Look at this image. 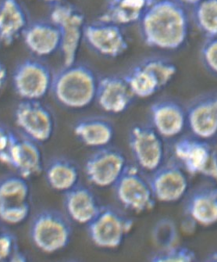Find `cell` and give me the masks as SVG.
<instances>
[{
  "label": "cell",
  "mask_w": 217,
  "mask_h": 262,
  "mask_svg": "<svg viewBox=\"0 0 217 262\" xmlns=\"http://www.w3.org/2000/svg\"><path fill=\"white\" fill-rule=\"evenodd\" d=\"M138 25L144 43L156 50H179L188 38V13L177 0H156Z\"/></svg>",
  "instance_id": "1"
},
{
  "label": "cell",
  "mask_w": 217,
  "mask_h": 262,
  "mask_svg": "<svg viewBox=\"0 0 217 262\" xmlns=\"http://www.w3.org/2000/svg\"><path fill=\"white\" fill-rule=\"evenodd\" d=\"M98 81L92 68L76 61L53 74L50 92L62 106L82 109L95 100Z\"/></svg>",
  "instance_id": "2"
},
{
  "label": "cell",
  "mask_w": 217,
  "mask_h": 262,
  "mask_svg": "<svg viewBox=\"0 0 217 262\" xmlns=\"http://www.w3.org/2000/svg\"><path fill=\"white\" fill-rule=\"evenodd\" d=\"M30 237L42 252L53 254L70 243L72 227L68 219L56 210H42L35 214L30 226Z\"/></svg>",
  "instance_id": "3"
},
{
  "label": "cell",
  "mask_w": 217,
  "mask_h": 262,
  "mask_svg": "<svg viewBox=\"0 0 217 262\" xmlns=\"http://www.w3.org/2000/svg\"><path fill=\"white\" fill-rule=\"evenodd\" d=\"M50 20L60 31V51L63 65L75 63L81 42L84 41L86 22L83 12L72 4L63 2L51 7Z\"/></svg>",
  "instance_id": "4"
},
{
  "label": "cell",
  "mask_w": 217,
  "mask_h": 262,
  "mask_svg": "<svg viewBox=\"0 0 217 262\" xmlns=\"http://www.w3.org/2000/svg\"><path fill=\"white\" fill-rule=\"evenodd\" d=\"M133 225V221L119 210L103 206L88 224V236L97 247L114 249L122 244Z\"/></svg>",
  "instance_id": "5"
},
{
  "label": "cell",
  "mask_w": 217,
  "mask_h": 262,
  "mask_svg": "<svg viewBox=\"0 0 217 262\" xmlns=\"http://www.w3.org/2000/svg\"><path fill=\"white\" fill-rule=\"evenodd\" d=\"M0 162L27 179L38 176L43 170L42 152L38 143L13 131H10L7 143L0 151Z\"/></svg>",
  "instance_id": "6"
},
{
  "label": "cell",
  "mask_w": 217,
  "mask_h": 262,
  "mask_svg": "<svg viewBox=\"0 0 217 262\" xmlns=\"http://www.w3.org/2000/svg\"><path fill=\"white\" fill-rule=\"evenodd\" d=\"M53 76L50 67L42 60L25 59L13 71L12 82L22 100H40L50 92Z\"/></svg>",
  "instance_id": "7"
},
{
  "label": "cell",
  "mask_w": 217,
  "mask_h": 262,
  "mask_svg": "<svg viewBox=\"0 0 217 262\" xmlns=\"http://www.w3.org/2000/svg\"><path fill=\"white\" fill-rule=\"evenodd\" d=\"M174 152L189 174H202L217 183L216 151L206 140L182 138L174 143Z\"/></svg>",
  "instance_id": "8"
},
{
  "label": "cell",
  "mask_w": 217,
  "mask_h": 262,
  "mask_svg": "<svg viewBox=\"0 0 217 262\" xmlns=\"http://www.w3.org/2000/svg\"><path fill=\"white\" fill-rule=\"evenodd\" d=\"M14 118L23 134L37 143H46L54 133L53 113L40 100H22L16 106Z\"/></svg>",
  "instance_id": "9"
},
{
  "label": "cell",
  "mask_w": 217,
  "mask_h": 262,
  "mask_svg": "<svg viewBox=\"0 0 217 262\" xmlns=\"http://www.w3.org/2000/svg\"><path fill=\"white\" fill-rule=\"evenodd\" d=\"M113 186L116 198L127 209L141 213L154 208L150 185L136 167L128 164Z\"/></svg>",
  "instance_id": "10"
},
{
  "label": "cell",
  "mask_w": 217,
  "mask_h": 262,
  "mask_svg": "<svg viewBox=\"0 0 217 262\" xmlns=\"http://www.w3.org/2000/svg\"><path fill=\"white\" fill-rule=\"evenodd\" d=\"M84 41L94 53L107 58L120 57L128 49L122 27L104 20L86 23Z\"/></svg>",
  "instance_id": "11"
},
{
  "label": "cell",
  "mask_w": 217,
  "mask_h": 262,
  "mask_svg": "<svg viewBox=\"0 0 217 262\" xmlns=\"http://www.w3.org/2000/svg\"><path fill=\"white\" fill-rule=\"evenodd\" d=\"M161 138L157 132L149 125H134L130 130V149L143 169L153 172L162 165L165 150Z\"/></svg>",
  "instance_id": "12"
},
{
  "label": "cell",
  "mask_w": 217,
  "mask_h": 262,
  "mask_svg": "<svg viewBox=\"0 0 217 262\" xmlns=\"http://www.w3.org/2000/svg\"><path fill=\"white\" fill-rule=\"evenodd\" d=\"M126 158L114 148H100L85 163V171L88 181L99 187L113 186L126 168Z\"/></svg>",
  "instance_id": "13"
},
{
  "label": "cell",
  "mask_w": 217,
  "mask_h": 262,
  "mask_svg": "<svg viewBox=\"0 0 217 262\" xmlns=\"http://www.w3.org/2000/svg\"><path fill=\"white\" fill-rule=\"evenodd\" d=\"M155 199L164 203L176 202L185 195L188 180L182 168L175 163L161 165L149 180Z\"/></svg>",
  "instance_id": "14"
},
{
  "label": "cell",
  "mask_w": 217,
  "mask_h": 262,
  "mask_svg": "<svg viewBox=\"0 0 217 262\" xmlns=\"http://www.w3.org/2000/svg\"><path fill=\"white\" fill-rule=\"evenodd\" d=\"M134 97L124 75H106L99 78L94 100L104 112L113 115L124 113Z\"/></svg>",
  "instance_id": "15"
},
{
  "label": "cell",
  "mask_w": 217,
  "mask_h": 262,
  "mask_svg": "<svg viewBox=\"0 0 217 262\" xmlns=\"http://www.w3.org/2000/svg\"><path fill=\"white\" fill-rule=\"evenodd\" d=\"M189 129L196 137L209 140L217 134V93L202 96L186 110Z\"/></svg>",
  "instance_id": "16"
},
{
  "label": "cell",
  "mask_w": 217,
  "mask_h": 262,
  "mask_svg": "<svg viewBox=\"0 0 217 262\" xmlns=\"http://www.w3.org/2000/svg\"><path fill=\"white\" fill-rule=\"evenodd\" d=\"M152 127L161 137H176L181 134L187 123L186 110L178 102L162 100L150 106Z\"/></svg>",
  "instance_id": "17"
},
{
  "label": "cell",
  "mask_w": 217,
  "mask_h": 262,
  "mask_svg": "<svg viewBox=\"0 0 217 262\" xmlns=\"http://www.w3.org/2000/svg\"><path fill=\"white\" fill-rule=\"evenodd\" d=\"M21 36L26 48L35 57H50L60 50V31L50 20L30 21Z\"/></svg>",
  "instance_id": "18"
},
{
  "label": "cell",
  "mask_w": 217,
  "mask_h": 262,
  "mask_svg": "<svg viewBox=\"0 0 217 262\" xmlns=\"http://www.w3.org/2000/svg\"><path fill=\"white\" fill-rule=\"evenodd\" d=\"M30 23L20 0H0V42L10 46L21 36Z\"/></svg>",
  "instance_id": "19"
},
{
  "label": "cell",
  "mask_w": 217,
  "mask_h": 262,
  "mask_svg": "<svg viewBox=\"0 0 217 262\" xmlns=\"http://www.w3.org/2000/svg\"><path fill=\"white\" fill-rule=\"evenodd\" d=\"M63 203L67 215L78 224L88 225L100 208L92 191L82 185L65 192Z\"/></svg>",
  "instance_id": "20"
},
{
  "label": "cell",
  "mask_w": 217,
  "mask_h": 262,
  "mask_svg": "<svg viewBox=\"0 0 217 262\" xmlns=\"http://www.w3.org/2000/svg\"><path fill=\"white\" fill-rule=\"evenodd\" d=\"M74 134L85 146L103 148L111 143L114 136L113 124L106 118L88 117L77 121Z\"/></svg>",
  "instance_id": "21"
},
{
  "label": "cell",
  "mask_w": 217,
  "mask_h": 262,
  "mask_svg": "<svg viewBox=\"0 0 217 262\" xmlns=\"http://www.w3.org/2000/svg\"><path fill=\"white\" fill-rule=\"evenodd\" d=\"M185 210L191 220L204 226L217 223V188L202 187L189 196Z\"/></svg>",
  "instance_id": "22"
},
{
  "label": "cell",
  "mask_w": 217,
  "mask_h": 262,
  "mask_svg": "<svg viewBox=\"0 0 217 262\" xmlns=\"http://www.w3.org/2000/svg\"><path fill=\"white\" fill-rule=\"evenodd\" d=\"M155 1L156 0H115L109 3L100 20L115 24L122 28L138 24Z\"/></svg>",
  "instance_id": "23"
},
{
  "label": "cell",
  "mask_w": 217,
  "mask_h": 262,
  "mask_svg": "<svg viewBox=\"0 0 217 262\" xmlns=\"http://www.w3.org/2000/svg\"><path fill=\"white\" fill-rule=\"evenodd\" d=\"M45 176L52 189L65 192L78 184L80 172L73 161L66 158H57L47 164Z\"/></svg>",
  "instance_id": "24"
},
{
  "label": "cell",
  "mask_w": 217,
  "mask_h": 262,
  "mask_svg": "<svg viewBox=\"0 0 217 262\" xmlns=\"http://www.w3.org/2000/svg\"><path fill=\"white\" fill-rule=\"evenodd\" d=\"M134 97H151L161 90L156 77L141 63L134 65L124 75Z\"/></svg>",
  "instance_id": "25"
},
{
  "label": "cell",
  "mask_w": 217,
  "mask_h": 262,
  "mask_svg": "<svg viewBox=\"0 0 217 262\" xmlns=\"http://www.w3.org/2000/svg\"><path fill=\"white\" fill-rule=\"evenodd\" d=\"M192 20L206 38L217 36V0H202L192 8Z\"/></svg>",
  "instance_id": "26"
},
{
  "label": "cell",
  "mask_w": 217,
  "mask_h": 262,
  "mask_svg": "<svg viewBox=\"0 0 217 262\" xmlns=\"http://www.w3.org/2000/svg\"><path fill=\"white\" fill-rule=\"evenodd\" d=\"M30 187L27 179L8 176L0 179V204H20L29 199Z\"/></svg>",
  "instance_id": "27"
},
{
  "label": "cell",
  "mask_w": 217,
  "mask_h": 262,
  "mask_svg": "<svg viewBox=\"0 0 217 262\" xmlns=\"http://www.w3.org/2000/svg\"><path fill=\"white\" fill-rule=\"evenodd\" d=\"M140 63L156 77L161 90L172 81L178 72V68L175 63L166 57L159 56L146 57Z\"/></svg>",
  "instance_id": "28"
},
{
  "label": "cell",
  "mask_w": 217,
  "mask_h": 262,
  "mask_svg": "<svg viewBox=\"0 0 217 262\" xmlns=\"http://www.w3.org/2000/svg\"><path fill=\"white\" fill-rule=\"evenodd\" d=\"M153 238L155 244L160 247V249L176 245L178 238L177 226L171 219H162L153 229Z\"/></svg>",
  "instance_id": "29"
},
{
  "label": "cell",
  "mask_w": 217,
  "mask_h": 262,
  "mask_svg": "<svg viewBox=\"0 0 217 262\" xmlns=\"http://www.w3.org/2000/svg\"><path fill=\"white\" fill-rule=\"evenodd\" d=\"M194 251L188 247L174 245L160 249L151 257L153 262H192L196 260Z\"/></svg>",
  "instance_id": "30"
},
{
  "label": "cell",
  "mask_w": 217,
  "mask_h": 262,
  "mask_svg": "<svg viewBox=\"0 0 217 262\" xmlns=\"http://www.w3.org/2000/svg\"><path fill=\"white\" fill-rule=\"evenodd\" d=\"M31 213L29 201L20 204H0V221L10 225L23 223Z\"/></svg>",
  "instance_id": "31"
},
{
  "label": "cell",
  "mask_w": 217,
  "mask_h": 262,
  "mask_svg": "<svg viewBox=\"0 0 217 262\" xmlns=\"http://www.w3.org/2000/svg\"><path fill=\"white\" fill-rule=\"evenodd\" d=\"M201 61L209 73L217 75V36L206 38L201 46Z\"/></svg>",
  "instance_id": "32"
},
{
  "label": "cell",
  "mask_w": 217,
  "mask_h": 262,
  "mask_svg": "<svg viewBox=\"0 0 217 262\" xmlns=\"http://www.w3.org/2000/svg\"><path fill=\"white\" fill-rule=\"evenodd\" d=\"M17 247V239L13 232L0 231V262L8 260Z\"/></svg>",
  "instance_id": "33"
},
{
  "label": "cell",
  "mask_w": 217,
  "mask_h": 262,
  "mask_svg": "<svg viewBox=\"0 0 217 262\" xmlns=\"http://www.w3.org/2000/svg\"><path fill=\"white\" fill-rule=\"evenodd\" d=\"M10 130L8 129L3 123L0 122V151L5 146L10 136Z\"/></svg>",
  "instance_id": "34"
},
{
  "label": "cell",
  "mask_w": 217,
  "mask_h": 262,
  "mask_svg": "<svg viewBox=\"0 0 217 262\" xmlns=\"http://www.w3.org/2000/svg\"><path fill=\"white\" fill-rule=\"evenodd\" d=\"M7 261L10 262H27L28 258H27L26 254L22 252L19 250L18 247L15 251H13V254L9 257Z\"/></svg>",
  "instance_id": "35"
},
{
  "label": "cell",
  "mask_w": 217,
  "mask_h": 262,
  "mask_svg": "<svg viewBox=\"0 0 217 262\" xmlns=\"http://www.w3.org/2000/svg\"><path fill=\"white\" fill-rule=\"evenodd\" d=\"M7 75V69H6L5 66L0 62V91L2 90L3 87L5 84Z\"/></svg>",
  "instance_id": "36"
},
{
  "label": "cell",
  "mask_w": 217,
  "mask_h": 262,
  "mask_svg": "<svg viewBox=\"0 0 217 262\" xmlns=\"http://www.w3.org/2000/svg\"><path fill=\"white\" fill-rule=\"evenodd\" d=\"M177 1L179 2L181 5L184 6V7H191V8H193L202 0H177Z\"/></svg>",
  "instance_id": "37"
},
{
  "label": "cell",
  "mask_w": 217,
  "mask_h": 262,
  "mask_svg": "<svg viewBox=\"0 0 217 262\" xmlns=\"http://www.w3.org/2000/svg\"><path fill=\"white\" fill-rule=\"evenodd\" d=\"M40 1L45 3V4H49V5L51 6V7L64 2V0H40Z\"/></svg>",
  "instance_id": "38"
},
{
  "label": "cell",
  "mask_w": 217,
  "mask_h": 262,
  "mask_svg": "<svg viewBox=\"0 0 217 262\" xmlns=\"http://www.w3.org/2000/svg\"><path fill=\"white\" fill-rule=\"evenodd\" d=\"M206 261L217 262V251L210 253V254L206 257Z\"/></svg>",
  "instance_id": "39"
},
{
  "label": "cell",
  "mask_w": 217,
  "mask_h": 262,
  "mask_svg": "<svg viewBox=\"0 0 217 262\" xmlns=\"http://www.w3.org/2000/svg\"><path fill=\"white\" fill-rule=\"evenodd\" d=\"M109 1V3L113 2V1H115V0H108Z\"/></svg>",
  "instance_id": "40"
},
{
  "label": "cell",
  "mask_w": 217,
  "mask_h": 262,
  "mask_svg": "<svg viewBox=\"0 0 217 262\" xmlns=\"http://www.w3.org/2000/svg\"><path fill=\"white\" fill-rule=\"evenodd\" d=\"M0 231H1V228H0Z\"/></svg>",
  "instance_id": "41"
}]
</instances>
